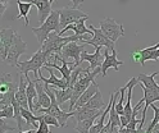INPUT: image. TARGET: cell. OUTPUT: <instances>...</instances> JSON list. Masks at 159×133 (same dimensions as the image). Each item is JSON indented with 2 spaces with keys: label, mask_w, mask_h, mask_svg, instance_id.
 Instances as JSON below:
<instances>
[{
  "label": "cell",
  "mask_w": 159,
  "mask_h": 133,
  "mask_svg": "<svg viewBox=\"0 0 159 133\" xmlns=\"http://www.w3.org/2000/svg\"><path fill=\"white\" fill-rule=\"evenodd\" d=\"M0 31H2V29H0ZM0 41H2V35H0Z\"/></svg>",
  "instance_id": "ab89813d"
},
{
  "label": "cell",
  "mask_w": 159,
  "mask_h": 133,
  "mask_svg": "<svg viewBox=\"0 0 159 133\" xmlns=\"http://www.w3.org/2000/svg\"><path fill=\"white\" fill-rule=\"evenodd\" d=\"M18 5V16L17 18H23L25 20V27L28 26V13L31 12V7L34 5L32 3H26L22 0H16Z\"/></svg>",
  "instance_id": "d6986e66"
},
{
  "label": "cell",
  "mask_w": 159,
  "mask_h": 133,
  "mask_svg": "<svg viewBox=\"0 0 159 133\" xmlns=\"http://www.w3.org/2000/svg\"><path fill=\"white\" fill-rule=\"evenodd\" d=\"M37 117L41 118L48 126H54V127H57V128L61 127V124H59V122L57 120V118H54L53 115H49V114H40V115H37Z\"/></svg>",
  "instance_id": "83f0119b"
},
{
  "label": "cell",
  "mask_w": 159,
  "mask_h": 133,
  "mask_svg": "<svg viewBox=\"0 0 159 133\" xmlns=\"http://www.w3.org/2000/svg\"><path fill=\"white\" fill-rule=\"evenodd\" d=\"M21 133H39V132H37V129H30V131H23Z\"/></svg>",
  "instance_id": "d590c367"
},
{
  "label": "cell",
  "mask_w": 159,
  "mask_h": 133,
  "mask_svg": "<svg viewBox=\"0 0 159 133\" xmlns=\"http://www.w3.org/2000/svg\"><path fill=\"white\" fill-rule=\"evenodd\" d=\"M21 113H22V117L23 119L26 120V124L30 127V126H32L35 129L39 128V117L35 115L32 111H30L28 109H25V108H21Z\"/></svg>",
  "instance_id": "603a6c76"
},
{
  "label": "cell",
  "mask_w": 159,
  "mask_h": 133,
  "mask_svg": "<svg viewBox=\"0 0 159 133\" xmlns=\"http://www.w3.org/2000/svg\"><path fill=\"white\" fill-rule=\"evenodd\" d=\"M141 86V90L144 91V101H145V106L143 108V110L140 111L143 118L140 119V124H139L137 129H144V124H145V119H146V111H148V108L152 106L155 101H159V88H154V90H150V88H146L144 87L143 85Z\"/></svg>",
  "instance_id": "52a82bcc"
},
{
  "label": "cell",
  "mask_w": 159,
  "mask_h": 133,
  "mask_svg": "<svg viewBox=\"0 0 159 133\" xmlns=\"http://www.w3.org/2000/svg\"><path fill=\"white\" fill-rule=\"evenodd\" d=\"M0 35H2V42L4 44L7 50H9V47H11L13 40H14L16 32L12 28H3L2 31H0Z\"/></svg>",
  "instance_id": "d4e9b609"
},
{
  "label": "cell",
  "mask_w": 159,
  "mask_h": 133,
  "mask_svg": "<svg viewBox=\"0 0 159 133\" xmlns=\"http://www.w3.org/2000/svg\"><path fill=\"white\" fill-rule=\"evenodd\" d=\"M31 31L35 33L40 45H43L45 42L46 38L49 37V35L52 32L61 33L62 28H61V17H59V12L58 10H53L50 13V16L46 18V20L43 24H40V27H32Z\"/></svg>",
  "instance_id": "6da1fadb"
},
{
  "label": "cell",
  "mask_w": 159,
  "mask_h": 133,
  "mask_svg": "<svg viewBox=\"0 0 159 133\" xmlns=\"http://www.w3.org/2000/svg\"><path fill=\"white\" fill-rule=\"evenodd\" d=\"M8 58V50L4 46V44L0 41V61H5Z\"/></svg>",
  "instance_id": "1f68e13d"
},
{
  "label": "cell",
  "mask_w": 159,
  "mask_h": 133,
  "mask_svg": "<svg viewBox=\"0 0 159 133\" xmlns=\"http://www.w3.org/2000/svg\"><path fill=\"white\" fill-rule=\"evenodd\" d=\"M98 90H99L98 83H96V82H93V83L89 86V88H87V90L84 92V94L81 95V97L78 99V101H77V104H76L75 108H76V109H78V108H84V106L87 104V102L91 100V97L96 94V91H98Z\"/></svg>",
  "instance_id": "e0dca14e"
},
{
  "label": "cell",
  "mask_w": 159,
  "mask_h": 133,
  "mask_svg": "<svg viewBox=\"0 0 159 133\" xmlns=\"http://www.w3.org/2000/svg\"><path fill=\"white\" fill-rule=\"evenodd\" d=\"M28 76H23L18 73V90L16 92V100L18 104L25 109L30 110L28 106V100H27V86H28Z\"/></svg>",
  "instance_id": "30bf717a"
},
{
  "label": "cell",
  "mask_w": 159,
  "mask_h": 133,
  "mask_svg": "<svg viewBox=\"0 0 159 133\" xmlns=\"http://www.w3.org/2000/svg\"><path fill=\"white\" fill-rule=\"evenodd\" d=\"M54 2H55V0H50V3H52V4H53V3H54Z\"/></svg>",
  "instance_id": "f35d334b"
},
{
  "label": "cell",
  "mask_w": 159,
  "mask_h": 133,
  "mask_svg": "<svg viewBox=\"0 0 159 133\" xmlns=\"http://www.w3.org/2000/svg\"><path fill=\"white\" fill-rule=\"evenodd\" d=\"M152 133H159V128H155V129H153V132Z\"/></svg>",
  "instance_id": "8d00e7d4"
},
{
  "label": "cell",
  "mask_w": 159,
  "mask_h": 133,
  "mask_svg": "<svg viewBox=\"0 0 159 133\" xmlns=\"http://www.w3.org/2000/svg\"><path fill=\"white\" fill-rule=\"evenodd\" d=\"M0 118H14V109L13 106H5L3 109H0Z\"/></svg>",
  "instance_id": "f1b7e54d"
},
{
  "label": "cell",
  "mask_w": 159,
  "mask_h": 133,
  "mask_svg": "<svg viewBox=\"0 0 159 133\" xmlns=\"http://www.w3.org/2000/svg\"><path fill=\"white\" fill-rule=\"evenodd\" d=\"M153 110H154V117H153V120L150 122V124L148 126V128H145V131H146V133H152L153 132V129H154V127L159 123V108L158 106H155L154 104L150 106Z\"/></svg>",
  "instance_id": "4316f807"
},
{
  "label": "cell",
  "mask_w": 159,
  "mask_h": 133,
  "mask_svg": "<svg viewBox=\"0 0 159 133\" xmlns=\"http://www.w3.org/2000/svg\"><path fill=\"white\" fill-rule=\"evenodd\" d=\"M46 63V56L44 54V51L41 49H39L36 53L32 55L31 59H28L26 61H18L17 68H18V73H21L23 76H27L28 72H34L35 78H39V72Z\"/></svg>",
  "instance_id": "7a4b0ae2"
},
{
  "label": "cell",
  "mask_w": 159,
  "mask_h": 133,
  "mask_svg": "<svg viewBox=\"0 0 159 133\" xmlns=\"http://www.w3.org/2000/svg\"><path fill=\"white\" fill-rule=\"evenodd\" d=\"M104 110H96V109H89L86 106L84 108H78L73 110V117L76 118V122H82L90 118H98L103 114Z\"/></svg>",
  "instance_id": "9a60e30c"
},
{
  "label": "cell",
  "mask_w": 159,
  "mask_h": 133,
  "mask_svg": "<svg viewBox=\"0 0 159 133\" xmlns=\"http://www.w3.org/2000/svg\"><path fill=\"white\" fill-rule=\"evenodd\" d=\"M89 28L93 31L94 35H93V38L86 40L84 44L91 45V46H94L95 49H96L98 46H104V47H107V49L111 50L112 53H113V51H117V50H116V44L113 42L112 40H109V38L102 32V29H100V28H95L93 24L89 27Z\"/></svg>",
  "instance_id": "8992f818"
},
{
  "label": "cell",
  "mask_w": 159,
  "mask_h": 133,
  "mask_svg": "<svg viewBox=\"0 0 159 133\" xmlns=\"http://www.w3.org/2000/svg\"><path fill=\"white\" fill-rule=\"evenodd\" d=\"M85 106L89 108V109H96V110H103L104 108H107L105 106V102L103 100V95H102L100 90L96 91V94L91 97V100L89 101Z\"/></svg>",
  "instance_id": "44dd1931"
},
{
  "label": "cell",
  "mask_w": 159,
  "mask_h": 133,
  "mask_svg": "<svg viewBox=\"0 0 159 133\" xmlns=\"http://www.w3.org/2000/svg\"><path fill=\"white\" fill-rule=\"evenodd\" d=\"M5 9H7V5H5L4 3H2V2H0V17H2V16L4 14Z\"/></svg>",
  "instance_id": "836d02e7"
},
{
  "label": "cell",
  "mask_w": 159,
  "mask_h": 133,
  "mask_svg": "<svg viewBox=\"0 0 159 133\" xmlns=\"http://www.w3.org/2000/svg\"><path fill=\"white\" fill-rule=\"evenodd\" d=\"M32 4L37 8V17H39V22L40 24H43L46 18L50 16L52 10V3L50 0H34Z\"/></svg>",
  "instance_id": "5bb4252c"
},
{
  "label": "cell",
  "mask_w": 159,
  "mask_h": 133,
  "mask_svg": "<svg viewBox=\"0 0 159 133\" xmlns=\"http://www.w3.org/2000/svg\"><path fill=\"white\" fill-rule=\"evenodd\" d=\"M39 128H37V132L39 133H52L50 129H49V126L46 124V123L39 117Z\"/></svg>",
  "instance_id": "f546056e"
},
{
  "label": "cell",
  "mask_w": 159,
  "mask_h": 133,
  "mask_svg": "<svg viewBox=\"0 0 159 133\" xmlns=\"http://www.w3.org/2000/svg\"><path fill=\"white\" fill-rule=\"evenodd\" d=\"M158 74H159V72H153L152 74L140 73V74L137 76L139 83L143 85V86L146 87V88H150V90L159 88V85L157 83V81H155V76H158Z\"/></svg>",
  "instance_id": "ac0fdd59"
},
{
  "label": "cell",
  "mask_w": 159,
  "mask_h": 133,
  "mask_svg": "<svg viewBox=\"0 0 159 133\" xmlns=\"http://www.w3.org/2000/svg\"><path fill=\"white\" fill-rule=\"evenodd\" d=\"M109 49H104V61L102 64V76L105 77L107 76V70L109 68H113L116 72L119 70V65H123L122 60L117 59V51H113L112 54H109Z\"/></svg>",
  "instance_id": "8fae6325"
},
{
  "label": "cell",
  "mask_w": 159,
  "mask_h": 133,
  "mask_svg": "<svg viewBox=\"0 0 159 133\" xmlns=\"http://www.w3.org/2000/svg\"><path fill=\"white\" fill-rule=\"evenodd\" d=\"M37 97V91H36V86H35V81H31L28 78V86H27V100H28V106H30V111L34 113V102L35 99Z\"/></svg>",
  "instance_id": "7402d4cb"
},
{
  "label": "cell",
  "mask_w": 159,
  "mask_h": 133,
  "mask_svg": "<svg viewBox=\"0 0 159 133\" xmlns=\"http://www.w3.org/2000/svg\"><path fill=\"white\" fill-rule=\"evenodd\" d=\"M100 29H102V32L109 40H112L114 44H116V41L119 37L125 36V28H123V26L117 23L113 18H109V17H107V18L100 20Z\"/></svg>",
  "instance_id": "277c9868"
},
{
  "label": "cell",
  "mask_w": 159,
  "mask_h": 133,
  "mask_svg": "<svg viewBox=\"0 0 159 133\" xmlns=\"http://www.w3.org/2000/svg\"><path fill=\"white\" fill-rule=\"evenodd\" d=\"M7 131H16V128L14 127H11V126H8L7 124V123L2 119V118H0V133H5Z\"/></svg>",
  "instance_id": "4dcf8cb0"
},
{
  "label": "cell",
  "mask_w": 159,
  "mask_h": 133,
  "mask_svg": "<svg viewBox=\"0 0 159 133\" xmlns=\"http://www.w3.org/2000/svg\"><path fill=\"white\" fill-rule=\"evenodd\" d=\"M0 2L4 3V4H7V3H8V0H0Z\"/></svg>",
  "instance_id": "74e56055"
},
{
  "label": "cell",
  "mask_w": 159,
  "mask_h": 133,
  "mask_svg": "<svg viewBox=\"0 0 159 133\" xmlns=\"http://www.w3.org/2000/svg\"><path fill=\"white\" fill-rule=\"evenodd\" d=\"M96 118H90L82 122H77V124L75 126V131L78 133H90L91 127L95 124Z\"/></svg>",
  "instance_id": "cb8c5ba5"
},
{
  "label": "cell",
  "mask_w": 159,
  "mask_h": 133,
  "mask_svg": "<svg viewBox=\"0 0 159 133\" xmlns=\"http://www.w3.org/2000/svg\"><path fill=\"white\" fill-rule=\"evenodd\" d=\"M35 86H36V91H37V100H35L34 102V114L35 111H37L40 108L43 109H48L52 105V99L48 95V92L45 91V86L40 82L39 78H35Z\"/></svg>",
  "instance_id": "9c48e42d"
},
{
  "label": "cell",
  "mask_w": 159,
  "mask_h": 133,
  "mask_svg": "<svg viewBox=\"0 0 159 133\" xmlns=\"http://www.w3.org/2000/svg\"><path fill=\"white\" fill-rule=\"evenodd\" d=\"M58 12H59V17H61V28H62V31L67 26L76 23L77 20H80L81 18H89V16L86 13H84L81 9H76V8H63V9H59Z\"/></svg>",
  "instance_id": "5b68a950"
},
{
  "label": "cell",
  "mask_w": 159,
  "mask_h": 133,
  "mask_svg": "<svg viewBox=\"0 0 159 133\" xmlns=\"http://www.w3.org/2000/svg\"><path fill=\"white\" fill-rule=\"evenodd\" d=\"M89 18H81V19H80V20H77V22L76 23H73V24H69V26H67L63 31H62V32L61 33H59V35H63L64 32H67V31L68 29H73L75 31V35L76 36H85L86 33H89V35H94V32H93V31L90 29V28H87L86 27V20H87Z\"/></svg>",
  "instance_id": "2e32d148"
},
{
  "label": "cell",
  "mask_w": 159,
  "mask_h": 133,
  "mask_svg": "<svg viewBox=\"0 0 159 133\" xmlns=\"http://www.w3.org/2000/svg\"><path fill=\"white\" fill-rule=\"evenodd\" d=\"M159 49V42L157 45H153V46H149V47H145L143 50H139L140 51V54H141V65L144 67L145 65V61L146 60H152L153 58V54L155 53V51Z\"/></svg>",
  "instance_id": "484cf974"
},
{
  "label": "cell",
  "mask_w": 159,
  "mask_h": 133,
  "mask_svg": "<svg viewBox=\"0 0 159 133\" xmlns=\"http://www.w3.org/2000/svg\"><path fill=\"white\" fill-rule=\"evenodd\" d=\"M44 68L50 73V77L49 78H45L41 73H40V77H39V79L41 81V82H44L45 85H49V86H54V87H58L59 90H66V88H69V82L67 81V79H64V78H58L55 74H54V72L49 68V67H45L44 65Z\"/></svg>",
  "instance_id": "4fadbf2b"
},
{
  "label": "cell",
  "mask_w": 159,
  "mask_h": 133,
  "mask_svg": "<svg viewBox=\"0 0 159 133\" xmlns=\"http://www.w3.org/2000/svg\"><path fill=\"white\" fill-rule=\"evenodd\" d=\"M54 91V95H55V99H57V102L58 105L61 106L63 105L64 102L67 101H71L72 99V94H73V88H66V90H53Z\"/></svg>",
  "instance_id": "ffe728a7"
},
{
  "label": "cell",
  "mask_w": 159,
  "mask_h": 133,
  "mask_svg": "<svg viewBox=\"0 0 159 133\" xmlns=\"http://www.w3.org/2000/svg\"><path fill=\"white\" fill-rule=\"evenodd\" d=\"M82 61H89V68H90L91 70L99 68V67H102L103 64V61H104V56L102 55V46H98L95 49V53L94 54H89L86 53V50L82 51V54H81V63Z\"/></svg>",
  "instance_id": "7c38bea8"
},
{
  "label": "cell",
  "mask_w": 159,
  "mask_h": 133,
  "mask_svg": "<svg viewBox=\"0 0 159 133\" xmlns=\"http://www.w3.org/2000/svg\"><path fill=\"white\" fill-rule=\"evenodd\" d=\"M82 51H85V45H78L77 42H69L67 44L63 49H62V53H61V56L63 59H73L75 60V64H76V68L80 67L82 63H81V54Z\"/></svg>",
  "instance_id": "ba28073f"
},
{
  "label": "cell",
  "mask_w": 159,
  "mask_h": 133,
  "mask_svg": "<svg viewBox=\"0 0 159 133\" xmlns=\"http://www.w3.org/2000/svg\"><path fill=\"white\" fill-rule=\"evenodd\" d=\"M27 53V45L26 42L22 40L21 35H18L16 32L14 35V40L8 50V58L5 60V63L9 64V65H13V67H17L18 61H19V56L23 55Z\"/></svg>",
  "instance_id": "3957f363"
},
{
  "label": "cell",
  "mask_w": 159,
  "mask_h": 133,
  "mask_svg": "<svg viewBox=\"0 0 159 133\" xmlns=\"http://www.w3.org/2000/svg\"><path fill=\"white\" fill-rule=\"evenodd\" d=\"M159 59V49L155 51V53L153 54V58H152V60H158Z\"/></svg>",
  "instance_id": "e575fe53"
},
{
  "label": "cell",
  "mask_w": 159,
  "mask_h": 133,
  "mask_svg": "<svg viewBox=\"0 0 159 133\" xmlns=\"http://www.w3.org/2000/svg\"><path fill=\"white\" fill-rule=\"evenodd\" d=\"M71 2H72V4H73V8L78 9V7L84 3V0H71Z\"/></svg>",
  "instance_id": "d6a6232c"
}]
</instances>
